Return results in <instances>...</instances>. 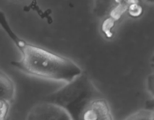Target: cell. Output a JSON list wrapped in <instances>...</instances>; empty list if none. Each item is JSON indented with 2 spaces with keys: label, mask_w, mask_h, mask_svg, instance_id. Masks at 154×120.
<instances>
[{
  "label": "cell",
  "mask_w": 154,
  "mask_h": 120,
  "mask_svg": "<svg viewBox=\"0 0 154 120\" xmlns=\"http://www.w3.org/2000/svg\"><path fill=\"white\" fill-rule=\"evenodd\" d=\"M15 85L10 77L0 70V99L8 102L15 96Z\"/></svg>",
  "instance_id": "cell-5"
},
{
  "label": "cell",
  "mask_w": 154,
  "mask_h": 120,
  "mask_svg": "<svg viewBox=\"0 0 154 120\" xmlns=\"http://www.w3.org/2000/svg\"><path fill=\"white\" fill-rule=\"evenodd\" d=\"M128 7V5L127 2L118 4V5L116 6L115 8L111 11L110 13L111 17L115 21L119 20L121 18L123 14H124L125 11H127Z\"/></svg>",
  "instance_id": "cell-6"
},
{
  "label": "cell",
  "mask_w": 154,
  "mask_h": 120,
  "mask_svg": "<svg viewBox=\"0 0 154 120\" xmlns=\"http://www.w3.org/2000/svg\"><path fill=\"white\" fill-rule=\"evenodd\" d=\"M69 85L55 93L52 97V102L64 107L66 109L69 106L74 107L77 103L80 104L85 102L90 97L89 86L88 81L80 80L75 82V79L68 83Z\"/></svg>",
  "instance_id": "cell-2"
},
{
  "label": "cell",
  "mask_w": 154,
  "mask_h": 120,
  "mask_svg": "<svg viewBox=\"0 0 154 120\" xmlns=\"http://www.w3.org/2000/svg\"><path fill=\"white\" fill-rule=\"evenodd\" d=\"M145 1L147 2H150V3L153 2V0H145Z\"/></svg>",
  "instance_id": "cell-12"
},
{
  "label": "cell",
  "mask_w": 154,
  "mask_h": 120,
  "mask_svg": "<svg viewBox=\"0 0 154 120\" xmlns=\"http://www.w3.org/2000/svg\"><path fill=\"white\" fill-rule=\"evenodd\" d=\"M85 120H112L113 116L106 101L97 99L91 101L82 111Z\"/></svg>",
  "instance_id": "cell-4"
},
{
  "label": "cell",
  "mask_w": 154,
  "mask_h": 120,
  "mask_svg": "<svg viewBox=\"0 0 154 120\" xmlns=\"http://www.w3.org/2000/svg\"><path fill=\"white\" fill-rule=\"evenodd\" d=\"M130 15L134 17H139L142 13L143 9L141 6H140L138 3L131 4L128 5V10Z\"/></svg>",
  "instance_id": "cell-8"
},
{
  "label": "cell",
  "mask_w": 154,
  "mask_h": 120,
  "mask_svg": "<svg viewBox=\"0 0 154 120\" xmlns=\"http://www.w3.org/2000/svg\"><path fill=\"white\" fill-rule=\"evenodd\" d=\"M116 21L114 20L111 17L105 20L102 24V30L106 35V37L111 38L113 36V32L112 29L115 26V23Z\"/></svg>",
  "instance_id": "cell-7"
},
{
  "label": "cell",
  "mask_w": 154,
  "mask_h": 120,
  "mask_svg": "<svg viewBox=\"0 0 154 120\" xmlns=\"http://www.w3.org/2000/svg\"><path fill=\"white\" fill-rule=\"evenodd\" d=\"M127 3L128 5H131V4H135V3H138V0H127Z\"/></svg>",
  "instance_id": "cell-10"
},
{
  "label": "cell",
  "mask_w": 154,
  "mask_h": 120,
  "mask_svg": "<svg viewBox=\"0 0 154 120\" xmlns=\"http://www.w3.org/2000/svg\"><path fill=\"white\" fill-rule=\"evenodd\" d=\"M29 116L30 119H73L67 109L52 102L38 104L33 108Z\"/></svg>",
  "instance_id": "cell-3"
},
{
  "label": "cell",
  "mask_w": 154,
  "mask_h": 120,
  "mask_svg": "<svg viewBox=\"0 0 154 120\" xmlns=\"http://www.w3.org/2000/svg\"><path fill=\"white\" fill-rule=\"evenodd\" d=\"M127 0H115V2L118 3V4H120V3H126L127 2Z\"/></svg>",
  "instance_id": "cell-11"
},
{
  "label": "cell",
  "mask_w": 154,
  "mask_h": 120,
  "mask_svg": "<svg viewBox=\"0 0 154 120\" xmlns=\"http://www.w3.org/2000/svg\"><path fill=\"white\" fill-rule=\"evenodd\" d=\"M10 37L22 53V59L13 62L23 72L42 79L69 83L81 75V68L67 58L20 39L8 26Z\"/></svg>",
  "instance_id": "cell-1"
},
{
  "label": "cell",
  "mask_w": 154,
  "mask_h": 120,
  "mask_svg": "<svg viewBox=\"0 0 154 120\" xmlns=\"http://www.w3.org/2000/svg\"><path fill=\"white\" fill-rule=\"evenodd\" d=\"M9 102L0 99V119H4L9 109Z\"/></svg>",
  "instance_id": "cell-9"
}]
</instances>
